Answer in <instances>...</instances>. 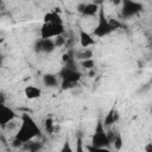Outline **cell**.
Returning <instances> with one entry per match:
<instances>
[{"instance_id":"6da1fadb","label":"cell","mask_w":152,"mask_h":152,"mask_svg":"<svg viewBox=\"0 0 152 152\" xmlns=\"http://www.w3.org/2000/svg\"><path fill=\"white\" fill-rule=\"evenodd\" d=\"M63 32V20L57 11L48 12L44 15V23L40 28V39H53L58 36H62Z\"/></svg>"},{"instance_id":"7a4b0ae2","label":"cell","mask_w":152,"mask_h":152,"mask_svg":"<svg viewBox=\"0 0 152 152\" xmlns=\"http://www.w3.org/2000/svg\"><path fill=\"white\" fill-rule=\"evenodd\" d=\"M39 134H40V129H39L38 125L36 124V121L32 119V116L30 114L24 113L20 118V126H19L14 138L19 139L24 144H27V142L32 141Z\"/></svg>"},{"instance_id":"3957f363","label":"cell","mask_w":152,"mask_h":152,"mask_svg":"<svg viewBox=\"0 0 152 152\" xmlns=\"http://www.w3.org/2000/svg\"><path fill=\"white\" fill-rule=\"evenodd\" d=\"M81 72L76 69L75 64H74V58L71 57V59L65 63V66L62 69L61 71V77H62V88L63 89H68L71 88L75 83H77L81 78Z\"/></svg>"},{"instance_id":"277c9868","label":"cell","mask_w":152,"mask_h":152,"mask_svg":"<svg viewBox=\"0 0 152 152\" xmlns=\"http://www.w3.org/2000/svg\"><path fill=\"white\" fill-rule=\"evenodd\" d=\"M113 31H115L114 26L112 25L110 20H108L104 15V10H103V6L100 5V11H99V21H97V25L96 27L94 28L93 31V36L95 37H104V36H108Z\"/></svg>"},{"instance_id":"5b68a950","label":"cell","mask_w":152,"mask_h":152,"mask_svg":"<svg viewBox=\"0 0 152 152\" xmlns=\"http://www.w3.org/2000/svg\"><path fill=\"white\" fill-rule=\"evenodd\" d=\"M90 145L96 146V147H108L110 145L108 133L104 131V125H103V121L101 120H97L96 122L94 133L91 135Z\"/></svg>"},{"instance_id":"8992f818","label":"cell","mask_w":152,"mask_h":152,"mask_svg":"<svg viewBox=\"0 0 152 152\" xmlns=\"http://www.w3.org/2000/svg\"><path fill=\"white\" fill-rule=\"evenodd\" d=\"M122 8H121V15L124 18H131L133 15H135L137 13H139L142 10V5L135 1H129V0H125L121 2Z\"/></svg>"},{"instance_id":"52a82bcc","label":"cell","mask_w":152,"mask_h":152,"mask_svg":"<svg viewBox=\"0 0 152 152\" xmlns=\"http://www.w3.org/2000/svg\"><path fill=\"white\" fill-rule=\"evenodd\" d=\"M15 118H17V114L12 108H10L5 104H1V108H0V126H1L2 129H5V127L11 121L15 120Z\"/></svg>"},{"instance_id":"ba28073f","label":"cell","mask_w":152,"mask_h":152,"mask_svg":"<svg viewBox=\"0 0 152 152\" xmlns=\"http://www.w3.org/2000/svg\"><path fill=\"white\" fill-rule=\"evenodd\" d=\"M99 11H100V6L99 4L95 2H87V4L81 2L77 5V12H80L86 17H94Z\"/></svg>"},{"instance_id":"9c48e42d","label":"cell","mask_w":152,"mask_h":152,"mask_svg":"<svg viewBox=\"0 0 152 152\" xmlns=\"http://www.w3.org/2000/svg\"><path fill=\"white\" fill-rule=\"evenodd\" d=\"M56 49L53 39H38L34 44L36 52H44V53H51Z\"/></svg>"},{"instance_id":"30bf717a","label":"cell","mask_w":152,"mask_h":152,"mask_svg":"<svg viewBox=\"0 0 152 152\" xmlns=\"http://www.w3.org/2000/svg\"><path fill=\"white\" fill-rule=\"evenodd\" d=\"M80 44L84 49H87V48H89V46L95 44L94 37L90 33H88L86 30H83L82 27H80Z\"/></svg>"},{"instance_id":"8fae6325","label":"cell","mask_w":152,"mask_h":152,"mask_svg":"<svg viewBox=\"0 0 152 152\" xmlns=\"http://www.w3.org/2000/svg\"><path fill=\"white\" fill-rule=\"evenodd\" d=\"M118 120H119V113L114 107H112L103 120V125H104V127H109V126L114 125Z\"/></svg>"},{"instance_id":"7c38bea8","label":"cell","mask_w":152,"mask_h":152,"mask_svg":"<svg viewBox=\"0 0 152 152\" xmlns=\"http://www.w3.org/2000/svg\"><path fill=\"white\" fill-rule=\"evenodd\" d=\"M24 94H25L26 99H28V100H34V99L40 97L42 90H40V88H38V87H36V86H27V87L24 89Z\"/></svg>"},{"instance_id":"4fadbf2b","label":"cell","mask_w":152,"mask_h":152,"mask_svg":"<svg viewBox=\"0 0 152 152\" xmlns=\"http://www.w3.org/2000/svg\"><path fill=\"white\" fill-rule=\"evenodd\" d=\"M43 83L49 88H55L58 86V78L55 74H45L43 76Z\"/></svg>"},{"instance_id":"5bb4252c","label":"cell","mask_w":152,"mask_h":152,"mask_svg":"<svg viewBox=\"0 0 152 152\" xmlns=\"http://www.w3.org/2000/svg\"><path fill=\"white\" fill-rule=\"evenodd\" d=\"M112 144H113V146H114V148H115L116 151H120V150L122 148V146H124V141H122L121 135H120V134H115L114 140H113Z\"/></svg>"},{"instance_id":"9a60e30c","label":"cell","mask_w":152,"mask_h":152,"mask_svg":"<svg viewBox=\"0 0 152 152\" xmlns=\"http://www.w3.org/2000/svg\"><path fill=\"white\" fill-rule=\"evenodd\" d=\"M86 151L87 152H110V150H108V147H96L90 144L86 145Z\"/></svg>"},{"instance_id":"2e32d148","label":"cell","mask_w":152,"mask_h":152,"mask_svg":"<svg viewBox=\"0 0 152 152\" xmlns=\"http://www.w3.org/2000/svg\"><path fill=\"white\" fill-rule=\"evenodd\" d=\"M44 127H45V131L48 133H51L52 132V129H53V120H52V118H46L45 119Z\"/></svg>"},{"instance_id":"e0dca14e","label":"cell","mask_w":152,"mask_h":152,"mask_svg":"<svg viewBox=\"0 0 152 152\" xmlns=\"http://www.w3.org/2000/svg\"><path fill=\"white\" fill-rule=\"evenodd\" d=\"M59 152H74L72 146H71V144H70V141H69L68 139L63 142V145H62V147H61Z\"/></svg>"},{"instance_id":"ac0fdd59","label":"cell","mask_w":152,"mask_h":152,"mask_svg":"<svg viewBox=\"0 0 152 152\" xmlns=\"http://www.w3.org/2000/svg\"><path fill=\"white\" fill-rule=\"evenodd\" d=\"M74 152H87L86 151V146L83 145V141L81 138H77L76 140V150Z\"/></svg>"},{"instance_id":"d6986e66","label":"cell","mask_w":152,"mask_h":152,"mask_svg":"<svg viewBox=\"0 0 152 152\" xmlns=\"http://www.w3.org/2000/svg\"><path fill=\"white\" fill-rule=\"evenodd\" d=\"M78 56H80L78 58H81L82 61H86V59H91V57H93V51H91V50H86L83 53H80Z\"/></svg>"},{"instance_id":"ffe728a7","label":"cell","mask_w":152,"mask_h":152,"mask_svg":"<svg viewBox=\"0 0 152 152\" xmlns=\"http://www.w3.org/2000/svg\"><path fill=\"white\" fill-rule=\"evenodd\" d=\"M82 66L84 69H93L95 66V63H94V59H86V61H82Z\"/></svg>"},{"instance_id":"44dd1931","label":"cell","mask_w":152,"mask_h":152,"mask_svg":"<svg viewBox=\"0 0 152 152\" xmlns=\"http://www.w3.org/2000/svg\"><path fill=\"white\" fill-rule=\"evenodd\" d=\"M19 126H20V124H18L17 121H11L6 127H5V129H7V131H14V129H17L18 131V128H19Z\"/></svg>"},{"instance_id":"7402d4cb","label":"cell","mask_w":152,"mask_h":152,"mask_svg":"<svg viewBox=\"0 0 152 152\" xmlns=\"http://www.w3.org/2000/svg\"><path fill=\"white\" fill-rule=\"evenodd\" d=\"M53 42H55L56 48H61V46H63V45L65 44V39H64L62 36H58V37L53 38Z\"/></svg>"},{"instance_id":"603a6c76","label":"cell","mask_w":152,"mask_h":152,"mask_svg":"<svg viewBox=\"0 0 152 152\" xmlns=\"http://www.w3.org/2000/svg\"><path fill=\"white\" fill-rule=\"evenodd\" d=\"M26 146H27V148H30L31 152H37V151L40 148V145H38L37 142H32V141L27 142Z\"/></svg>"},{"instance_id":"cb8c5ba5","label":"cell","mask_w":152,"mask_h":152,"mask_svg":"<svg viewBox=\"0 0 152 152\" xmlns=\"http://www.w3.org/2000/svg\"><path fill=\"white\" fill-rule=\"evenodd\" d=\"M13 147H21L23 145H24V142H21L19 139H17V138H14L13 139V141H12V144H11Z\"/></svg>"},{"instance_id":"d4e9b609","label":"cell","mask_w":152,"mask_h":152,"mask_svg":"<svg viewBox=\"0 0 152 152\" xmlns=\"http://www.w3.org/2000/svg\"><path fill=\"white\" fill-rule=\"evenodd\" d=\"M70 59H71V57H70L69 53H63V56H62V61H63L64 63H68Z\"/></svg>"},{"instance_id":"484cf974","label":"cell","mask_w":152,"mask_h":152,"mask_svg":"<svg viewBox=\"0 0 152 152\" xmlns=\"http://www.w3.org/2000/svg\"><path fill=\"white\" fill-rule=\"evenodd\" d=\"M145 152H152V142H147L145 145V148H144Z\"/></svg>"},{"instance_id":"4316f807","label":"cell","mask_w":152,"mask_h":152,"mask_svg":"<svg viewBox=\"0 0 152 152\" xmlns=\"http://www.w3.org/2000/svg\"><path fill=\"white\" fill-rule=\"evenodd\" d=\"M150 113H151V114H152V107H151V109H150Z\"/></svg>"}]
</instances>
